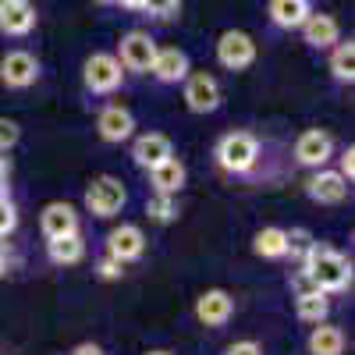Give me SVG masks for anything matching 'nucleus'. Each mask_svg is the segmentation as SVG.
I'll list each match as a JSON object with an SVG mask.
<instances>
[{
	"label": "nucleus",
	"instance_id": "72a5a7b5",
	"mask_svg": "<svg viewBox=\"0 0 355 355\" xmlns=\"http://www.w3.org/2000/svg\"><path fill=\"white\" fill-rule=\"evenodd\" d=\"M71 355H107L100 345H93V341H82V345H75L71 348Z\"/></svg>",
	"mask_w": 355,
	"mask_h": 355
},
{
	"label": "nucleus",
	"instance_id": "c85d7f7f",
	"mask_svg": "<svg viewBox=\"0 0 355 355\" xmlns=\"http://www.w3.org/2000/svg\"><path fill=\"white\" fill-rule=\"evenodd\" d=\"M18 142H21V128H18V121H11V117H0V153L8 157Z\"/></svg>",
	"mask_w": 355,
	"mask_h": 355
},
{
	"label": "nucleus",
	"instance_id": "b1692460",
	"mask_svg": "<svg viewBox=\"0 0 355 355\" xmlns=\"http://www.w3.org/2000/svg\"><path fill=\"white\" fill-rule=\"evenodd\" d=\"M46 259L53 266H75L85 259V242H82V234H64V239H50L46 242Z\"/></svg>",
	"mask_w": 355,
	"mask_h": 355
},
{
	"label": "nucleus",
	"instance_id": "2eb2a0df",
	"mask_svg": "<svg viewBox=\"0 0 355 355\" xmlns=\"http://www.w3.org/2000/svg\"><path fill=\"white\" fill-rule=\"evenodd\" d=\"M40 15H36V4L33 0H0V33L11 36V40H21L36 28Z\"/></svg>",
	"mask_w": 355,
	"mask_h": 355
},
{
	"label": "nucleus",
	"instance_id": "7c9ffc66",
	"mask_svg": "<svg viewBox=\"0 0 355 355\" xmlns=\"http://www.w3.org/2000/svg\"><path fill=\"white\" fill-rule=\"evenodd\" d=\"M224 355H266V352H263V345H259V341L242 338V341H231V345L224 348Z\"/></svg>",
	"mask_w": 355,
	"mask_h": 355
},
{
	"label": "nucleus",
	"instance_id": "dca6fc26",
	"mask_svg": "<svg viewBox=\"0 0 355 355\" xmlns=\"http://www.w3.org/2000/svg\"><path fill=\"white\" fill-rule=\"evenodd\" d=\"M40 231H43V239H64V234H75L78 231V210L71 202L64 199H53L43 206V214H40Z\"/></svg>",
	"mask_w": 355,
	"mask_h": 355
},
{
	"label": "nucleus",
	"instance_id": "2f4dec72",
	"mask_svg": "<svg viewBox=\"0 0 355 355\" xmlns=\"http://www.w3.org/2000/svg\"><path fill=\"white\" fill-rule=\"evenodd\" d=\"M338 174L345 178L348 185L355 182V150H352V146H348L345 153H338Z\"/></svg>",
	"mask_w": 355,
	"mask_h": 355
},
{
	"label": "nucleus",
	"instance_id": "39448f33",
	"mask_svg": "<svg viewBox=\"0 0 355 355\" xmlns=\"http://www.w3.org/2000/svg\"><path fill=\"white\" fill-rule=\"evenodd\" d=\"M117 61H121L125 71H135V75H150V64L157 57V40L150 33H142V28H132V33L121 36L117 43Z\"/></svg>",
	"mask_w": 355,
	"mask_h": 355
},
{
	"label": "nucleus",
	"instance_id": "a211bd4d",
	"mask_svg": "<svg viewBox=\"0 0 355 355\" xmlns=\"http://www.w3.org/2000/svg\"><path fill=\"white\" fill-rule=\"evenodd\" d=\"M299 33H302V40L313 46V50H331L338 40H341V25H338V18L334 15H309L306 21H302V28H299Z\"/></svg>",
	"mask_w": 355,
	"mask_h": 355
},
{
	"label": "nucleus",
	"instance_id": "f03ea898",
	"mask_svg": "<svg viewBox=\"0 0 355 355\" xmlns=\"http://www.w3.org/2000/svg\"><path fill=\"white\" fill-rule=\"evenodd\" d=\"M214 160L224 174H249L259 164V139L252 132H227L214 146Z\"/></svg>",
	"mask_w": 355,
	"mask_h": 355
},
{
	"label": "nucleus",
	"instance_id": "412c9836",
	"mask_svg": "<svg viewBox=\"0 0 355 355\" xmlns=\"http://www.w3.org/2000/svg\"><path fill=\"white\" fill-rule=\"evenodd\" d=\"M266 15H270V21L277 28L291 33V28H302V21L313 15V4L309 0H270V4H266Z\"/></svg>",
	"mask_w": 355,
	"mask_h": 355
},
{
	"label": "nucleus",
	"instance_id": "c9c22d12",
	"mask_svg": "<svg viewBox=\"0 0 355 355\" xmlns=\"http://www.w3.org/2000/svg\"><path fill=\"white\" fill-rule=\"evenodd\" d=\"M114 4H121L125 11H142V0H114Z\"/></svg>",
	"mask_w": 355,
	"mask_h": 355
},
{
	"label": "nucleus",
	"instance_id": "f257e3e1",
	"mask_svg": "<svg viewBox=\"0 0 355 355\" xmlns=\"http://www.w3.org/2000/svg\"><path fill=\"white\" fill-rule=\"evenodd\" d=\"M299 270L309 277L313 288H320L323 295H341L352 288V259L323 242H313L309 252L302 256Z\"/></svg>",
	"mask_w": 355,
	"mask_h": 355
},
{
	"label": "nucleus",
	"instance_id": "1a4fd4ad",
	"mask_svg": "<svg viewBox=\"0 0 355 355\" xmlns=\"http://www.w3.org/2000/svg\"><path fill=\"white\" fill-rule=\"evenodd\" d=\"M40 82V57L28 50H8L0 57V85L4 89H28Z\"/></svg>",
	"mask_w": 355,
	"mask_h": 355
},
{
	"label": "nucleus",
	"instance_id": "473e14b6",
	"mask_svg": "<svg viewBox=\"0 0 355 355\" xmlns=\"http://www.w3.org/2000/svg\"><path fill=\"white\" fill-rule=\"evenodd\" d=\"M11 266H15V256H11V249H8L4 242H0V277H8Z\"/></svg>",
	"mask_w": 355,
	"mask_h": 355
},
{
	"label": "nucleus",
	"instance_id": "4468645a",
	"mask_svg": "<svg viewBox=\"0 0 355 355\" xmlns=\"http://www.w3.org/2000/svg\"><path fill=\"white\" fill-rule=\"evenodd\" d=\"M171 157H174V142L164 132H142L132 142V164L142 167V171H153V167H160Z\"/></svg>",
	"mask_w": 355,
	"mask_h": 355
},
{
	"label": "nucleus",
	"instance_id": "9b49d317",
	"mask_svg": "<svg viewBox=\"0 0 355 355\" xmlns=\"http://www.w3.org/2000/svg\"><path fill=\"white\" fill-rule=\"evenodd\" d=\"M348 182L338 174V171H331V167H320V171H313L309 178H306V196L316 202V206H341L345 199H348Z\"/></svg>",
	"mask_w": 355,
	"mask_h": 355
},
{
	"label": "nucleus",
	"instance_id": "aec40b11",
	"mask_svg": "<svg viewBox=\"0 0 355 355\" xmlns=\"http://www.w3.org/2000/svg\"><path fill=\"white\" fill-rule=\"evenodd\" d=\"M146 174H150V189H153V192H160V196H178V192L185 189V178H189L185 164L178 160V157L164 160L160 167L146 171Z\"/></svg>",
	"mask_w": 355,
	"mask_h": 355
},
{
	"label": "nucleus",
	"instance_id": "0eeeda50",
	"mask_svg": "<svg viewBox=\"0 0 355 355\" xmlns=\"http://www.w3.org/2000/svg\"><path fill=\"white\" fill-rule=\"evenodd\" d=\"M182 100L192 114H217L224 96H220V85L214 75H206V71H189V78L182 82Z\"/></svg>",
	"mask_w": 355,
	"mask_h": 355
},
{
	"label": "nucleus",
	"instance_id": "c756f323",
	"mask_svg": "<svg viewBox=\"0 0 355 355\" xmlns=\"http://www.w3.org/2000/svg\"><path fill=\"white\" fill-rule=\"evenodd\" d=\"M93 270H96V277H100V281H121L125 266L117 263V259H110V256H103V259H100V263L93 266Z\"/></svg>",
	"mask_w": 355,
	"mask_h": 355
},
{
	"label": "nucleus",
	"instance_id": "f3484780",
	"mask_svg": "<svg viewBox=\"0 0 355 355\" xmlns=\"http://www.w3.org/2000/svg\"><path fill=\"white\" fill-rule=\"evenodd\" d=\"M192 71V61H189V53L185 50H178V46H157V57H153V64H150V75L164 85H178V82H185Z\"/></svg>",
	"mask_w": 355,
	"mask_h": 355
},
{
	"label": "nucleus",
	"instance_id": "f704fd0d",
	"mask_svg": "<svg viewBox=\"0 0 355 355\" xmlns=\"http://www.w3.org/2000/svg\"><path fill=\"white\" fill-rule=\"evenodd\" d=\"M8 178H11V160L0 153V185H8Z\"/></svg>",
	"mask_w": 355,
	"mask_h": 355
},
{
	"label": "nucleus",
	"instance_id": "bb28decb",
	"mask_svg": "<svg viewBox=\"0 0 355 355\" xmlns=\"http://www.w3.org/2000/svg\"><path fill=\"white\" fill-rule=\"evenodd\" d=\"M15 227H18V206L11 196H0V242L15 234Z\"/></svg>",
	"mask_w": 355,
	"mask_h": 355
},
{
	"label": "nucleus",
	"instance_id": "423d86ee",
	"mask_svg": "<svg viewBox=\"0 0 355 355\" xmlns=\"http://www.w3.org/2000/svg\"><path fill=\"white\" fill-rule=\"evenodd\" d=\"M217 64L227 71H245L256 64V40L242 28H227L217 40Z\"/></svg>",
	"mask_w": 355,
	"mask_h": 355
},
{
	"label": "nucleus",
	"instance_id": "393cba45",
	"mask_svg": "<svg viewBox=\"0 0 355 355\" xmlns=\"http://www.w3.org/2000/svg\"><path fill=\"white\" fill-rule=\"evenodd\" d=\"M327 68H331V78L334 82H341V85H352L355 82V43L352 40H338L331 46Z\"/></svg>",
	"mask_w": 355,
	"mask_h": 355
},
{
	"label": "nucleus",
	"instance_id": "5701e85b",
	"mask_svg": "<svg viewBox=\"0 0 355 355\" xmlns=\"http://www.w3.org/2000/svg\"><path fill=\"white\" fill-rule=\"evenodd\" d=\"M331 313V295H323L320 288L295 291V316L302 323H323Z\"/></svg>",
	"mask_w": 355,
	"mask_h": 355
},
{
	"label": "nucleus",
	"instance_id": "7ed1b4c3",
	"mask_svg": "<svg viewBox=\"0 0 355 355\" xmlns=\"http://www.w3.org/2000/svg\"><path fill=\"white\" fill-rule=\"evenodd\" d=\"M82 202H85V210L93 214V217L110 220V217H117V214L125 210V202H128V189H125L121 178H114V174H96L93 182L85 185Z\"/></svg>",
	"mask_w": 355,
	"mask_h": 355
},
{
	"label": "nucleus",
	"instance_id": "4c0bfd02",
	"mask_svg": "<svg viewBox=\"0 0 355 355\" xmlns=\"http://www.w3.org/2000/svg\"><path fill=\"white\" fill-rule=\"evenodd\" d=\"M96 4H114V0H96Z\"/></svg>",
	"mask_w": 355,
	"mask_h": 355
},
{
	"label": "nucleus",
	"instance_id": "a878e982",
	"mask_svg": "<svg viewBox=\"0 0 355 355\" xmlns=\"http://www.w3.org/2000/svg\"><path fill=\"white\" fill-rule=\"evenodd\" d=\"M146 217L157 220V224L178 220V196H160V192H153L150 199H146Z\"/></svg>",
	"mask_w": 355,
	"mask_h": 355
},
{
	"label": "nucleus",
	"instance_id": "ddd939ff",
	"mask_svg": "<svg viewBox=\"0 0 355 355\" xmlns=\"http://www.w3.org/2000/svg\"><path fill=\"white\" fill-rule=\"evenodd\" d=\"M107 256L117 259L121 266L142 259V256H146V234H142V227H139V224L114 227V231L107 234Z\"/></svg>",
	"mask_w": 355,
	"mask_h": 355
},
{
	"label": "nucleus",
	"instance_id": "9d476101",
	"mask_svg": "<svg viewBox=\"0 0 355 355\" xmlns=\"http://www.w3.org/2000/svg\"><path fill=\"white\" fill-rule=\"evenodd\" d=\"M96 135L110 146H121L135 135V114L125 103H107L96 114Z\"/></svg>",
	"mask_w": 355,
	"mask_h": 355
},
{
	"label": "nucleus",
	"instance_id": "6e6552de",
	"mask_svg": "<svg viewBox=\"0 0 355 355\" xmlns=\"http://www.w3.org/2000/svg\"><path fill=\"white\" fill-rule=\"evenodd\" d=\"M295 164L299 167H309V171H320L334 160V139L331 132L323 128H306L299 139H295Z\"/></svg>",
	"mask_w": 355,
	"mask_h": 355
},
{
	"label": "nucleus",
	"instance_id": "cd10ccee",
	"mask_svg": "<svg viewBox=\"0 0 355 355\" xmlns=\"http://www.w3.org/2000/svg\"><path fill=\"white\" fill-rule=\"evenodd\" d=\"M142 11L167 21V18H174L178 11H182V0H142Z\"/></svg>",
	"mask_w": 355,
	"mask_h": 355
},
{
	"label": "nucleus",
	"instance_id": "4be33fe9",
	"mask_svg": "<svg viewBox=\"0 0 355 355\" xmlns=\"http://www.w3.org/2000/svg\"><path fill=\"white\" fill-rule=\"evenodd\" d=\"M309 355H345V331L334 327V323H313V331L306 338Z\"/></svg>",
	"mask_w": 355,
	"mask_h": 355
},
{
	"label": "nucleus",
	"instance_id": "6ab92c4d",
	"mask_svg": "<svg viewBox=\"0 0 355 355\" xmlns=\"http://www.w3.org/2000/svg\"><path fill=\"white\" fill-rule=\"evenodd\" d=\"M252 252L259 259H288L291 252V234L288 227H277V224H266L252 234Z\"/></svg>",
	"mask_w": 355,
	"mask_h": 355
},
{
	"label": "nucleus",
	"instance_id": "e433bc0d",
	"mask_svg": "<svg viewBox=\"0 0 355 355\" xmlns=\"http://www.w3.org/2000/svg\"><path fill=\"white\" fill-rule=\"evenodd\" d=\"M146 355H171L167 348H153V352H146Z\"/></svg>",
	"mask_w": 355,
	"mask_h": 355
},
{
	"label": "nucleus",
	"instance_id": "20e7f679",
	"mask_svg": "<svg viewBox=\"0 0 355 355\" xmlns=\"http://www.w3.org/2000/svg\"><path fill=\"white\" fill-rule=\"evenodd\" d=\"M82 82H85V93H93V96H110V93H117V89L125 85V68H121V61H117L114 53L96 50V53L85 57V64H82Z\"/></svg>",
	"mask_w": 355,
	"mask_h": 355
},
{
	"label": "nucleus",
	"instance_id": "f8f14e48",
	"mask_svg": "<svg viewBox=\"0 0 355 355\" xmlns=\"http://www.w3.org/2000/svg\"><path fill=\"white\" fill-rule=\"evenodd\" d=\"M234 316V299H231V291L224 288H210V291H202L199 299H196V320L202 323V327H227Z\"/></svg>",
	"mask_w": 355,
	"mask_h": 355
}]
</instances>
